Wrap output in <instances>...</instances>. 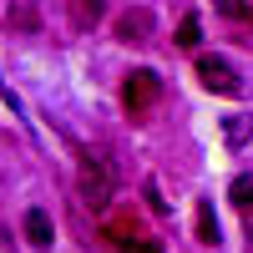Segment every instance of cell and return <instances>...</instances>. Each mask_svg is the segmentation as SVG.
Segmentation results:
<instances>
[{"label":"cell","instance_id":"1","mask_svg":"<svg viewBox=\"0 0 253 253\" xmlns=\"http://www.w3.org/2000/svg\"><path fill=\"white\" fill-rule=\"evenodd\" d=\"M76 193H81V203H86V208H107L112 193H117L112 162L96 157V152H86V157H81V167H76Z\"/></svg>","mask_w":253,"mask_h":253},{"label":"cell","instance_id":"2","mask_svg":"<svg viewBox=\"0 0 253 253\" xmlns=\"http://www.w3.org/2000/svg\"><path fill=\"white\" fill-rule=\"evenodd\" d=\"M157 96H162V81H157V71H132L122 81V107H126V117H147L157 107Z\"/></svg>","mask_w":253,"mask_h":253},{"label":"cell","instance_id":"3","mask_svg":"<svg viewBox=\"0 0 253 253\" xmlns=\"http://www.w3.org/2000/svg\"><path fill=\"white\" fill-rule=\"evenodd\" d=\"M198 81H203L208 91H218V96H238L243 91L233 61H223V56H198Z\"/></svg>","mask_w":253,"mask_h":253},{"label":"cell","instance_id":"4","mask_svg":"<svg viewBox=\"0 0 253 253\" xmlns=\"http://www.w3.org/2000/svg\"><path fill=\"white\" fill-rule=\"evenodd\" d=\"M26 243L31 248H51L56 243V223H51L46 208H31V213H26Z\"/></svg>","mask_w":253,"mask_h":253},{"label":"cell","instance_id":"5","mask_svg":"<svg viewBox=\"0 0 253 253\" xmlns=\"http://www.w3.org/2000/svg\"><path fill=\"white\" fill-rule=\"evenodd\" d=\"M233 203H238V218H243V233L253 238V182H248V177H238V182H233Z\"/></svg>","mask_w":253,"mask_h":253},{"label":"cell","instance_id":"6","mask_svg":"<svg viewBox=\"0 0 253 253\" xmlns=\"http://www.w3.org/2000/svg\"><path fill=\"white\" fill-rule=\"evenodd\" d=\"M198 243H218V218L208 203H198Z\"/></svg>","mask_w":253,"mask_h":253},{"label":"cell","instance_id":"7","mask_svg":"<svg viewBox=\"0 0 253 253\" xmlns=\"http://www.w3.org/2000/svg\"><path fill=\"white\" fill-rule=\"evenodd\" d=\"M223 132H228V142H243V137L253 132V117H228V122H223Z\"/></svg>","mask_w":253,"mask_h":253},{"label":"cell","instance_id":"8","mask_svg":"<svg viewBox=\"0 0 253 253\" xmlns=\"http://www.w3.org/2000/svg\"><path fill=\"white\" fill-rule=\"evenodd\" d=\"M218 15L223 20H238V26H253V5H233V0H228V5H218Z\"/></svg>","mask_w":253,"mask_h":253},{"label":"cell","instance_id":"9","mask_svg":"<svg viewBox=\"0 0 253 253\" xmlns=\"http://www.w3.org/2000/svg\"><path fill=\"white\" fill-rule=\"evenodd\" d=\"M5 20H10V26H26V31H36V10H31V5H10V10H5Z\"/></svg>","mask_w":253,"mask_h":253},{"label":"cell","instance_id":"10","mask_svg":"<svg viewBox=\"0 0 253 253\" xmlns=\"http://www.w3.org/2000/svg\"><path fill=\"white\" fill-rule=\"evenodd\" d=\"M177 46H198V15H182V26H177Z\"/></svg>","mask_w":253,"mask_h":253},{"label":"cell","instance_id":"11","mask_svg":"<svg viewBox=\"0 0 253 253\" xmlns=\"http://www.w3.org/2000/svg\"><path fill=\"white\" fill-rule=\"evenodd\" d=\"M122 253H167L157 238H132V243H122Z\"/></svg>","mask_w":253,"mask_h":253},{"label":"cell","instance_id":"12","mask_svg":"<svg viewBox=\"0 0 253 253\" xmlns=\"http://www.w3.org/2000/svg\"><path fill=\"white\" fill-rule=\"evenodd\" d=\"M147 26V10H137V15H126L122 20V41H132V31H142Z\"/></svg>","mask_w":253,"mask_h":253}]
</instances>
